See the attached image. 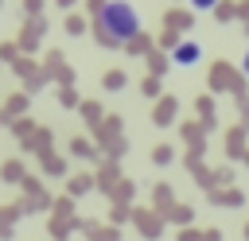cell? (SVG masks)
<instances>
[{
    "label": "cell",
    "mask_w": 249,
    "mask_h": 241,
    "mask_svg": "<svg viewBox=\"0 0 249 241\" xmlns=\"http://www.w3.org/2000/svg\"><path fill=\"white\" fill-rule=\"evenodd\" d=\"M93 27H97V39L105 47H124L140 35V16L124 0H101L97 16H93Z\"/></svg>",
    "instance_id": "obj_1"
},
{
    "label": "cell",
    "mask_w": 249,
    "mask_h": 241,
    "mask_svg": "<svg viewBox=\"0 0 249 241\" xmlns=\"http://www.w3.org/2000/svg\"><path fill=\"white\" fill-rule=\"evenodd\" d=\"M198 58H202V47H198V43H179V47L171 51V62H175V66H195Z\"/></svg>",
    "instance_id": "obj_2"
},
{
    "label": "cell",
    "mask_w": 249,
    "mask_h": 241,
    "mask_svg": "<svg viewBox=\"0 0 249 241\" xmlns=\"http://www.w3.org/2000/svg\"><path fill=\"white\" fill-rule=\"evenodd\" d=\"M191 4H195V8H198V12H210V8H214V4H218V0H191Z\"/></svg>",
    "instance_id": "obj_3"
},
{
    "label": "cell",
    "mask_w": 249,
    "mask_h": 241,
    "mask_svg": "<svg viewBox=\"0 0 249 241\" xmlns=\"http://www.w3.org/2000/svg\"><path fill=\"white\" fill-rule=\"evenodd\" d=\"M241 70H245V74H249V51H245V58H241Z\"/></svg>",
    "instance_id": "obj_4"
}]
</instances>
